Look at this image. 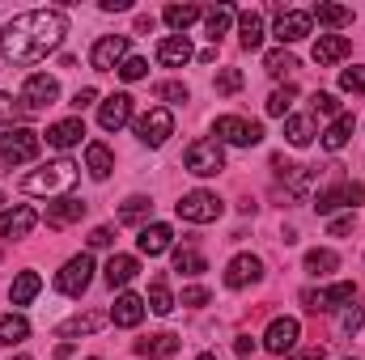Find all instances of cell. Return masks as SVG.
Masks as SVG:
<instances>
[{
  "label": "cell",
  "mask_w": 365,
  "mask_h": 360,
  "mask_svg": "<svg viewBox=\"0 0 365 360\" xmlns=\"http://www.w3.org/2000/svg\"><path fill=\"white\" fill-rule=\"evenodd\" d=\"M68 34V21L60 9H34V13H17L4 30H0V55L9 64H38L47 60Z\"/></svg>",
  "instance_id": "obj_1"
},
{
  "label": "cell",
  "mask_w": 365,
  "mask_h": 360,
  "mask_svg": "<svg viewBox=\"0 0 365 360\" xmlns=\"http://www.w3.org/2000/svg\"><path fill=\"white\" fill-rule=\"evenodd\" d=\"M77 174H81V170H77L68 157H60V162H51V166L26 174V179H21V191H26V195H60V191H73V186H77Z\"/></svg>",
  "instance_id": "obj_2"
},
{
  "label": "cell",
  "mask_w": 365,
  "mask_h": 360,
  "mask_svg": "<svg viewBox=\"0 0 365 360\" xmlns=\"http://www.w3.org/2000/svg\"><path fill=\"white\" fill-rule=\"evenodd\" d=\"M38 149H43V136L30 132V127H4V132H0V162H9V166L34 162Z\"/></svg>",
  "instance_id": "obj_3"
},
{
  "label": "cell",
  "mask_w": 365,
  "mask_h": 360,
  "mask_svg": "<svg viewBox=\"0 0 365 360\" xmlns=\"http://www.w3.org/2000/svg\"><path fill=\"white\" fill-rule=\"evenodd\" d=\"M170 136H175V115H170L166 106H153V110H145V115L136 119V140H140V144L162 149Z\"/></svg>",
  "instance_id": "obj_4"
},
{
  "label": "cell",
  "mask_w": 365,
  "mask_h": 360,
  "mask_svg": "<svg viewBox=\"0 0 365 360\" xmlns=\"http://www.w3.org/2000/svg\"><path fill=\"white\" fill-rule=\"evenodd\" d=\"M212 132H217V144H234V149H251L264 140V127L251 119H238V115H221Z\"/></svg>",
  "instance_id": "obj_5"
},
{
  "label": "cell",
  "mask_w": 365,
  "mask_h": 360,
  "mask_svg": "<svg viewBox=\"0 0 365 360\" xmlns=\"http://www.w3.org/2000/svg\"><path fill=\"white\" fill-rule=\"evenodd\" d=\"M182 166H187L191 174H200V179H212V174L225 170V153H221L217 140H195V144H187Z\"/></svg>",
  "instance_id": "obj_6"
},
{
  "label": "cell",
  "mask_w": 365,
  "mask_h": 360,
  "mask_svg": "<svg viewBox=\"0 0 365 360\" xmlns=\"http://www.w3.org/2000/svg\"><path fill=\"white\" fill-rule=\"evenodd\" d=\"M357 297V284H331V288H306L302 292V305L310 309V314H331V309H340V305H349Z\"/></svg>",
  "instance_id": "obj_7"
},
{
  "label": "cell",
  "mask_w": 365,
  "mask_h": 360,
  "mask_svg": "<svg viewBox=\"0 0 365 360\" xmlns=\"http://www.w3.org/2000/svg\"><path fill=\"white\" fill-rule=\"evenodd\" d=\"M175 212H179L182 221H191V225H208V221L221 216V199L212 191H187L179 203H175Z\"/></svg>",
  "instance_id": "obj_8"
},
{
  "label": "cell",
  "mask_w": 365,
  "mask_h": 360,
  "mask_svg": "<svg viewBox=\"0 0 365 360\" xmlns=\"http://www.w3.org/2000/svg\"><path fill=\"white\" fill-rule=\"evenodd\" d=\"M123 60H128V34H106L90 47V64L98 73H119Z\"/></svg>",
  "instance_id": "obj_9"
},
{
  "label": "cell",
  "mask_w": 365,
  "mask_h": 360,
  "mask_svg": "<svg viewBox=\"0 0 365 360\" xmlns=\"http://www.w3.org/2000/svg\"><path fill=\"white\" fill-rule=\"evenodd\" d=\"M90 280H93V259L90 255H77V259H68V263L60 268L56 288H60L64 297H81V292L90 288Z\"/></svg>",
  "instance_id": "obj_10"
},
{
  "label": "cell",
  "mask_w": 365,
  "mask_h": 360,
  "mask_svg": "<svg viewBox=\"0 0 365 360\" xmlns=\"http://www.w3.org/2000/svg\"><path fill=\"white\" fill-rule=\"evenodd\" d=\"M297 339H302V327H297V318H276L272 327L264 331V348H268L272 356L297 352Z\"/></svg>",
  "instance_id": "obj_11"
},
{
  "label": "cell",
  "mask_w": 365,
  "mask_h": 360,
  "mask_svg": "<svg viewBox=\"0 0 365 360\" xmlns=\"http://www.w3.org/2000/svg\"><path fill=\"white\" fill-rule=\"evenodd\" d=\"M56 97H60L56 77H47V73L26 77V85H21V106H26V110H43V106H51Z\"/></svg>",
  "instance_id": "obj_12"
},
{
  "label": "cell",
  "mask_w": 365,
  "mask_h": 360,
  "mask_svg": "<svg viewBox=\"0 0 365 360\" xmlns=\"http://www.w3.org/2000/svg\"><path fill=\"white\" fill-rule=\"evenodd\" d=\"M259 275H264V263H259L255 255H234L230 268H225V284H230V288H247V284H255Z\"/></svg>",
  "instance_id": "obj_13"
},
{
  "label": "cell",
  "mask_w": 365,
  "mask_h": 360,
  "mask_svg": "<svg viewBox=\"0 0 365 360\" xmlns=\"http://www.w3.org/2000/svg\"><path fill=\"white\" fill-rule=\"evenodd\" d=\"M349 51H353V43H349L344 34H319V43H314V64H319V68H331V64H340Z\"/></svg>",
  "instance_id": "obj_14"
},
{
  "label": "cell",
  "mask_w": 365,
  "mask_h": 360,
  "mask_svg": "<svg viewBox=\"0 0 365 360\" xmlns=\"http://www.w3.org/2000/svg\"><path fill=\"white\" fill-rule=\"evenodd\" d=\"M128 119H132V97H128V93H110V97L102 102V110H98V123H102L106 132H119Z\"/></svg>",
  "instance_id": "obj_15"
},
{
  "label": "cell",
  "mask_w": 365,
  "mask_h": 360,
  "mask_svg": "<svg viewBox=\"0 0 365 360\" xmlns=\"http://www.w3.org/2000/svg\"><path fill=\"white\" fill-rule=\"evenodd\" d=\"M38 225V212L34 208H9V212H0V238H26L30 229Z\"/></svg>",
  "instance_id": "obj_16"
},
{
  "label": "cell",
  "mask_w": 365,
  "mask_h": 360,
  "mask_svg": "<svg viewBox=\"0 0 365 360\" xmlns=\"http://www.w3.org/2000/svg\"><path fill=\"white\" fill-rule=\"evenodd\" d=\"M310 13H302V9H289V13H280L276 17V38L280 43H297V38H306L310 34Z\"/></svg>",
  "instance_id": "obj_17"
},
{
  "label": "cell",
  "mask_w": 365,
  "mask_h": 360,
  "mask_svg": "<svg viewBox=\"0 0 365 360\" xmlns=\"http://www.w3.org/2000/svg\"><path fill=\"white\" fill-rule=\"evenodd\" d=\"M136 246H140V255L158 259V255H166L175 246V233H170V225H145L140 238H136Z\"/></svg>",
  "instance_id": "obj_18"
},
{
  "label": "cell",
  "mask_w": 365,
  "mask_h": 360,
  "mask_svg": "<svg viewBox=\"0 0 365 360\" xmlns=\"http://www.w3.org/2000/svg\"><path fill=\"white\" fill-rule=\"evenodd\" d=\"M158 60H162L166 68H182V64H191L195 51H191L187 34H170V38H162V43H158Z\"/></svg>",
  "instance_id": "obj_19"
},
{
  "label": "cell",
  "mask_w": 365,
  "mask_h": 360,
  "mask_svg": "<svg viewBox=\"0 0 365 360\" xmlns=\"http://www.w3.org/2000/svg\"><path fill=\"white\" fill-rule=\"evenodd\" d=\"M238 38L247 51H259L264 47V13L259 9H242L238 13Z\"/></svg>",
  "instance_id": "obj_20"
},
{
  "label": "cell",
  "mask_w": 365,
  "mask_h": 360,
  "mask_svg": "<svg viewBox=\"0 0 365 360\" xmlns=\"http://www.w3.org/2000/svg\"><path fill=\"white\" fill-rule=\"evenodd\" d=\"M140 318H145V297L119 292V301H115V309H110V322H115V327H140Z\"/></svg>",
  "instance_id": "obj_21"
},
{
  "label": "cell",
  "mask_w": 365,
  "mask_h": 360,
  "mask_svg": "<svg viewBox=\"0 0 365 360\" xmlns=\"http://www.w3.org/2000/svg\"><path fill=\"white\" fill-rule=\"evenodd\" d=\"M136 271H140V263H136L132 255H110V263L102 268V275H106L110 288H128V284L136 280Z\"/></svg>",
  "instance_id": "obj_22"
},
{
  "label": "cell",
  "mask_w": 365,
  "mask_h": 360,
  "mask_svg": "<svg viewBox=\"0 0 365 360\" xmlns=\"http://www.w3.org/2000/svg\"><path fill=\"white\" fill-rule=\"evenodd\" d=\"M81 136H86V123L81 119H64V123L47 127V144L51 149H73V144H81Z\"/></svg>",
  "instance_id": "obj_23"
},
{
  "label": "cell",
  "mask_w": 365,
  "mask_h": 360,
  "mask_svg": "<svg viewBox=\"0 0 365 360\" xmlns=\"http://www.w3.org/2000/svg\"><path fill=\"white\" fill-rule=\"evenodd\" d=\"M284 140H289L293 149H306V144L314 140V115H289V119H284Z\"/></svg>",
  "instance_id": "obj_24"
},
{
  "label": "cell",
  "mask_w": 365,
  "mask_h": 360,
  "mask_svg": "<svg viewBox=\"0 0 365 360\" xmlns=\"http://www.w3.org/2000/svg\"><path fill=\"white\" fill-rule=\"evenodd\" d=\"M353 127H357V119H353V115H336V123H331V127L319 136V140H323V149H327V153H340V149L349 144Z\"/></svg>",
  "instance_id": "obj_25"
},
{
  "label": "cell",
  "mask_w": 365,
  "mask_h": 360,
  "mask_svg": "<svg viewBox=\"0 0 365 360\" xmlns=\"http://www.w3.org/2000/svg\"><path fill=\"white\" fill-rule=\"evenodd\" d=\"M81 216H86V203L73 199V195H64L60 203H47V221H51L56 229H64V225H73V221H81Z\"/></svg>",
  "instance_id": "obj_26"
},
{
  "label": "cell",
  "mask_w": 365,
  "mask_h": 360,
  "mask_svg": "<svg viewBox=\"0 0 365 360\" xmlns=\"http://www.w3.org/2000/svg\"><path fill=\"white\" fill-rule=\"evenodd\" d=\"M175 352H179V335H170V331H162V335H149V339H140V344H136V356L162 360V356H175Z\"/></svg>",
  "instance_id": "obj_27"
},
{
  "label": "cell",
  "mask_w": 365,
  "mask_h": 360,
  "mask_svg": "<svg viewBox=\"0 0 365 360\" xmlns=\"http://www.w3.org/2000/svg\"><path fill=\"white\" fill-rule=\"evenodd\" d=\"M86 170H90V179H110V170H115V157H110V149L106 144H90L86 149Z\"/></svg>",
  "instance_id": "obj_28"
},
{
  "label": "cell",
  "mask_w": 365,
  "mask_h": 360,
  "mask_svg": "<svg viewBox=\"0 0 365 360\" xmlns=\"http://www.w3.org/2000/svg\"><path fill=\"white\" fill-rule=\"evenodd\" d=\"M26 335H30V322L21 314H4L0 318V348H17Z\"/></svg>",
  "instance_id": "obj_29"
},
{
  "label": "cell",
  "mask_w": 365,
  "mask_h": 360,
  "mask_svg": "<svg viewBox=\"0 0 365 360\" xmlns=\"http://www.w3.org/2000/svg\"><path fill=\"white\" fill-rule=\"evenodd\" d=\"M102 322H106L102 314H77V318L60 322V331H56V335H60V339H73V335H93V331H98Z\"/></svg>",
  "instance_id": "obj_30"
},
{
  "label": "cell",
  "mask_w": 365,
  "mask_h": 360,
  "mask_svg": "<svg viewBox=\"0 0 365 360\" xmlns=\"http://www.w3.org/2000/svg\"><path fill=\"white\" fill-rule=\"evenodd\" d=\"M310 21H319V26H331V30H340V26H349V21H353V9H344V4H314Z\"/></svg>",
  "instance_id": "obj_31"
},
{
  "label": "cell",
  "mask_w": 365,
  "mask_h": 360,
  "mask_svg": "<svg viewBox=\"0 0 365 360\" xmlns=\"http://www.w3.org/2000/svg\"><path fill=\"white\" fill-rule=\"evenodd\" d=\"M234 17H238V13H234L230 4L208 9V13H204V30H208V38H212V43H221V34L230 30V21H234Z\"/></svg>",
  "instance_id": "obj_32"
},
{
  "label": "cell",
  "mask_w": 365,
  "mask_h": 360,
  "mask_svg": "<svg viewBox=\"0 0 365 360\" xmlns=\"http://www.w3.org/2000/svg\"><path fill=\"white\" fill-rule=\"evenodd\" d=\"M38 288H43V280H38L34 271H21V275L13 280V288H9V301H13V305H26V301H34Z\"/></svg>",
  "instance_id": "obj_33"
},
{
  "label": "cell",
  "mask_w": 365,
  "mask_h": 360,
  "mask_svg": "<svg viewBox=\"0 0 365 360\" xmlns=\"http://www.w3.org/2000/svg\"><path fill=\"white\" fill-rule=\"evenodd\" d=\"M280 174H284V182H289V191H293V195H306V191H310V182L319 179V170H314V166H284Z\"/></svg>",
  "instance_id": "obj_34"
},
{
  "label": "cell",
  "mask_w": 365,
  "mask_h": 360,
  "mask_svg": "<svg viewBox=\"0 0 365 360\" xmlns=\"http://www.w3.org/2000/svg\"><path fill=\"white\" fill-rule=\"evenodd\" d=\"M175 271H182V275H204L208 263H204V255H200L195 246H179V250H175Z\"/></svg>",
  "instance_id": "obj_35"
},
{
  "label": "cell",
  "mask_w": 365,
  "mask_h": 360,
  "mask_svg": "<svg viewBox=\"0 0 365 360\" xmlns=\"http://www.w3.org/2000/svg\"><path fill=\"white\" fill-rule=\"evenodd\" d=\"M149 212H153V203H149L145 195H132V199L119 208V221H123V225H140V221H149Z\"/></svg>",
  "instance_id": "obj_36"
},
{
  "label": "cell",
  "mask_w": 365,
  "mask_h": 360,
  "mask_svg": "<svg viewBox=\"0 0 365 360\" xmlns=\"http://www.w3.org/2000/svg\"><path fill=\"white\" fill-rule=\"evenodd\" d=\"M200 17H204V13H200L195 4H170V9H166V26L179 30V34L191 26V21H200Z\"/></svg>",
  "instance_id": "obj_37"
},
{
  "label": "cell",
  "mask_w": 365,
  "mask_h": 360,
  "mask_svg": "<svg viewBox=\"0 0 365 360\" xmlns=\"http://www.w3.org/2000/svg\"><path fill=\"white\" fill-rule=\"evenodd\" d=\"M336 268H340V255L336 250H310L306 255V271L310 275H331Z\"/></svg>",
  "instance_id": "obj_38"
},
{
  "label": "cell",
  "mask_w": 365,
  "mask_h": 360,
  "mask_svg": "<svg viewBox=\"0 0 365 360\" xmlns=\"http://www.w3.org/2000/svg\"><path fill=\"white\" fill-rule=\"evenodd\" d=\"M149 309H153V314H162V318L175 309V297H170L166 280H153V284H149Z\"/></svg>",
  "instance_id": "obj_39"
},
{
  "label": "cell",
  "mask_w": 365,
  "mask_h": 360,
  "mask_svg": "<svg viewBox=\"0 0 365 360\" xmlns=\"http://www.w3.org/2000/svg\"><path fill=\"white\" fill-rule=\"evenodd\" d=\"M264 68H268L272 77H289V73L297 68V60H293L289 51H268V60H264Z\"/></svg>",
  "instance_id": "obj_40"
},
{
  "label": "cell",
  "mask_w": 365,
  "mask_h": 360,
  "mask_svg": "<svg viewBox=\"0 0 365 360\" xmlns=\"http://www.w3.org/2000/svg\"><path fill=\"white\" fill-rule=\"evenodd\" d=\"M293 85H284V90H276L272 97H268V115H272V119H284V115H289V106H293Z\"/></svg>",
  "instance_id": "obj_41"
},
{
  "label": "cell",
  "mask_w": 365,
  "mask_h": 360,
  "mask_svg": "<svg viewBox=\"0 0 365 360\" xmlns=\"http://www.w3.org/2000/svg\"><path fill=\"white\" fill-rule=\"evenodd\" d=\"M340 203H349V186H331V191H323V195H319V203H314V208H319V212H323V216H327V212H336V208H340Z\"/></svg>",
  "instance_id": "obj_42"
},
{
  "label": "cell",
  "mask_w": 365,
  "mask_h": 360,
  "mask_svg": "<svg viewBox=\"0 0 365 360\" xmlns=\"http://www.w3.org/2000/svg\"><path fill=\"white\" fill-rule=\"evenodd\" d=\"M340 90L361 93L365 97V68H344V73H340Z\"/></svg>",
  "instance_id": "obj_43"
},
{
  "label": "cell",
  "mask_w": 365,
  "mask_h": 360,
  "mask_svg": "<svg viewBox=\"0 0 365 360\" xmlns=\"http://www.w3.org/2000/svg\"><path fill=\"white\" fill-rule=\"evenodd\" d=\"M145 73H149V64H145L140 55H128V60L119 64V77H123V81H140Z\"/></svg>",
  "instance_id": "obj_44"
},
{
  "label": "cell",
  "mask_w": 365,
  "mask_h": 360,
  "mask_svg": "<svg viewBox=\"0 0 365 360\" xmlns=\"http://www.w3.org/2000/svg\"><path fill=\"white\" fill-rule=\"evenodd\" d=\"M310 110L314 115H340V102H336V93H314L310 97Z\"/></svg>",
  "instance_id": "obj_45"
},
{
  "label": "cell",
  "mask_w": 365,
  "mask_h": 360,
  "mask_svg": "<svg viewBox=\"0 0 365 360\" xmlns=\"http://www.w3.org/2000/svg\"><path fill=\"white\" fill-rule=\"evenodd\" d=\"M153 93H158L162 102H187V85H179V81H162Z\"/></svg>",
  "instance_id": "obj_46"
},
{
  "label": "cell",
  "mask_w": 365,
  "mask_h": 360,
  "mask_svg": "<svg viewBox=\"0 0 365 360\" xmlns=\"http://www.w3.org/2000/svg\"><path fill=\"white\" fill-rule=\"evenodd\" d=\"M217 90L221 93H238L242 90V73H238V68H225V73L217 77Z\"/></svg>",
  "instance_id": "obj_47"
},
{
  "label": "cell",
  "mask_w": 365,
  "mask_h": 360,
  "mask_svg": "<svg viewBox=\"0 0 365 360\" xmlns=\"http://www.w3.org/2000/svg\"><path fill=\"white\" fill-rule=\"evenodd\" d=\"M361 322H365V305H357V309H344V318H340V331H344V335H353Z\"/></svg>",
  "instance_id": "obj_48"
},
{
  "label": "cell",
  "mask_w": 365,
  "mask_h": 360,
  "mask_svg": "<svg viewBox=\"0 0 365 360\" xmlns=\"http://www.w3.org/2000/svg\"><path fill=\"white\" fill-rule=\"evenodd\" d=\"M110 242H115V233H110L106 225H98V229H93V233H90V246H93V250H106Z\"/></svg>",
  "instance_id": "obj_49"
},
{
  "label": "cell",
  "mask_w": 365,
  "mask_h": 360,
  "mask_svg": "<svg viewBox=\"0 0 365 360\" xmlns=\"http://www.w3.org/2000/svg\"><path fill=\"white\" fill-rule=\"evenodd\" d=\"M182 305H191V309H195V305H208V288H200V284L187 288V292H182Z\"/></svg>",
  "instance_id": "obj_50"
},
{
  "label": "cell",
  "mask_w": 365,
  "mask_h": 360,
  "mask_svg": "<svg viewBox=\"0 0 365 360\" xmlns=\"http://www.w3.org/2000/svg\"><path fill=\"white\" fill-rule=\"evenodd\" d=\"M327 233H331V238H344V233H353V216H336V221L327 225Z\"/></svg>",
  "instance_id": "obj_51"
},
{
  "label": "cell",
  "mask_w": 365,
  "mask_h": 360,
  "mask_svg": "<svg viewBox=\"0 0 365 360\" xmlns=\"http://www.w3.org/2000/svg\"><path fill=\"white\" fill-rule=\"evenodd\" d=\"M234 352H238L242 360H251V356H255V339H251V335H242V339L234 344Z\"/></svg>",
  "instance_id": "obj_52"
},
{
  "label": "cell",
  "mask_w": 365,
  "mask_h": 360,
  "mask_svg": "<svg viewBox=\"0 0 365 360\" xmlns=\"http://www.w3.org/2000/svg\"><path fill=\"white\" fill-rule=\"evenodd\" d=\"M93 102H98V90H77V97H73L77 110H86V106H93Z\"/></svg>",
  "instance_id": "obj_53"
},
{
  "label": "cell",
  "mask_w": 365,
  "mask_h": 360,
  "mask_svg": "<svg viewBox=\"0 0 365 360\" xmlns=\"http://www.w3.org/2000/svg\"><path fill=\"white\" fill-rule=\"evenodd\" d=\"M293 360H327L323 348H302V352H293Z\"/></svg>",
  "instance_id": "obj_54"
},
{
  "label": "cell",
  "mask_w": 365,
  "mask_h": 360,
  "mask_svg": "<svg viewBox=\"0 0 365 360\" xmlns=\"http://www.w3.org/2000/svg\"><path fill=\"white\" fill-rule=\"evenodd\" d=\"M9 119H13V97L0 93V123H9Z\"/></svg>",
  "instance_id": "obj_55"
},
{
  "label": "cell",
  "mask_w": 365,
  "mask_h": 360,
  "mask_svg": "<svg viewBox=\"0 0 365 360\" xmlns=\"http://www.w3.org/2000/svg\"><path fill=\"white\" fill-rule=\"evenodd\" d=\"M349 203H365V186L361 182H349Z\"/></svg>",
  "instance_id": "obj_56"
},
{
  "label": "cell",
  "mask_w": 365,
  "mask_h": 360,
  "mask_svg": "<svg viewBox=\"0 0 365 360\" xmlns=\"http://www.w3.org/2000/svg\"><path fill=\"white\" fill-rule=\"evenodd\" d=\"M102 9H106V13H123V9H128V0H102Z\"/></svg>",
  "instance_id": "obj_57"
},
{
  "label": "cell",
  "mask_w": 365,
  "mask_h": 360,
  "mask_svg": "<svg viewBox=\"0 0 365 360\" xmlns=\"http://www.w3.org/2000/svg\"><path fill=\"white\" fill-rule=\"evenodd\" d=\"M195 360H217V356H212V352H204V356H195Z\"/></svg>",
  "instance_id": "obj_58"
},
{
  "label": "cell",
  "mask_w": 365,
  "mask_h": 360,
  "mask_svg": "<svg viewBox=\"0 0 365 360\" xmlns=\"http://www.w3.org/2000/svg\"><path fill=\"white\" fill-rule=\"evenodd\" d=\"M13 360H30V356H13Z\"/></svg>",
  "instance_id": "obj_59"
},
{
  "label": "cell",
  "mask_w": 365,
  "mask_h": 360,
  "mask_svg": "<svg viewBox=\"0 0 365 360\" xmlns=\"http://www.w3.org/2000/svg\"><path fill=\"white\" fill-rule=\"evenodd\" d=\"M90 360H98V356H90Z\"/></svg>",
  "instance_id": "obj_60"
}]
</instances>
